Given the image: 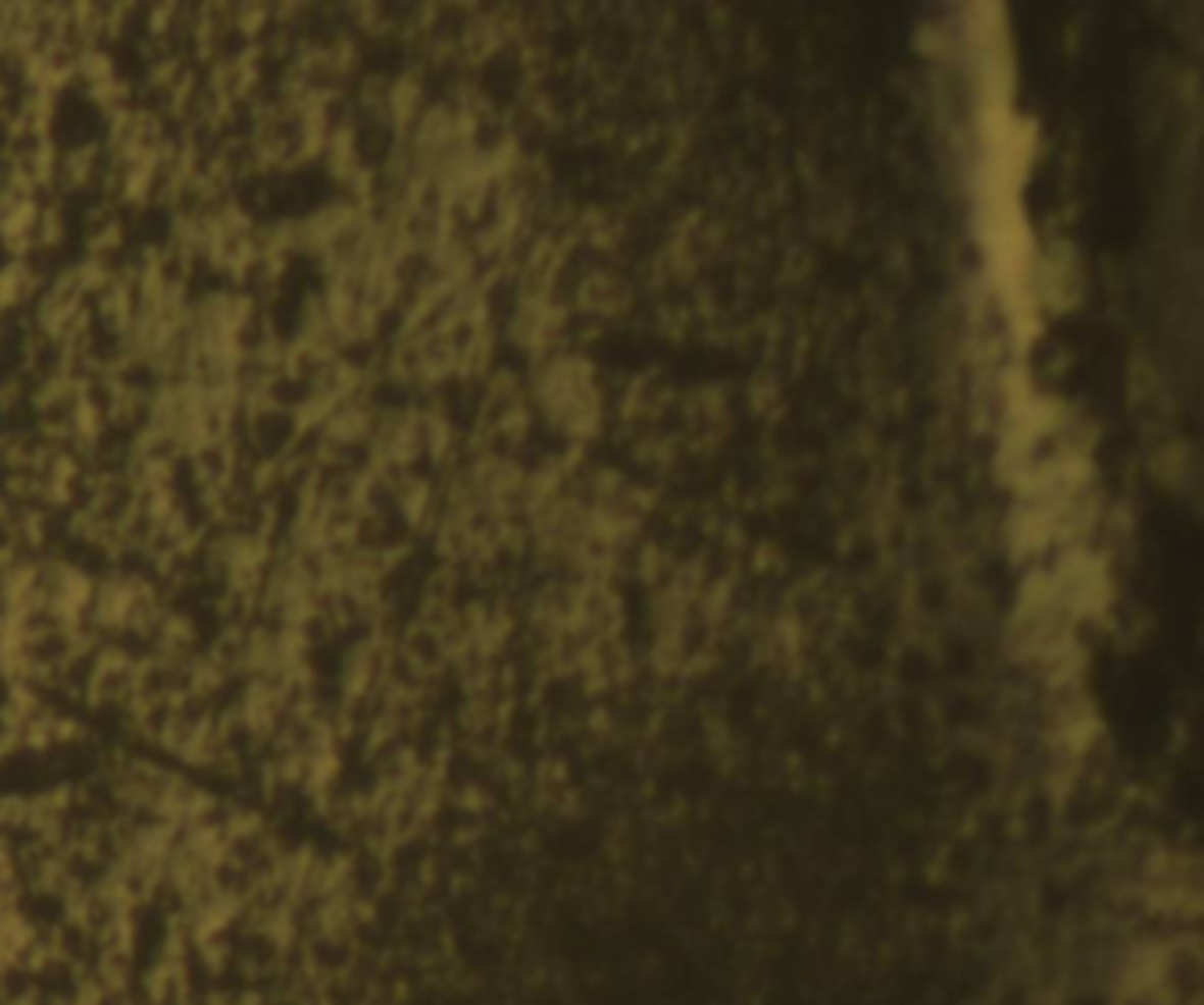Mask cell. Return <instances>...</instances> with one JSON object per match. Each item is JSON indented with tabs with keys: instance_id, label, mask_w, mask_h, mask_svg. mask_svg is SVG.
Listing matches in <instances>:
<instances>
[{
	"instance_id": "cell-1",
	"label": "cell",
	"mask_w": 1204,
	"mask_h": 1005,
	"mask_svg": "<svg viewBox=\"0 0 1204 1005\" xmlns=\"http://www.w3.org/2000/svg\"><path fill=\"white\" fill-rule=\"evenodd\" d=\"M36 424H40L46 434L82 431V395H79V388L64 385V381L50 385V392H46L40 403H36Z\"/></svg>"
},
{
	"instance_id": "cell-2",
	"label": "cell",
	"mask_w": 1204,
	"mask_h": 1005,
	"mask_svg": "<svg viewBox=\"0 0 1204 1005\" xmlns=\"http://www.w3.org/2000/svg\"><path fill=\"white\" fill-rule=\"evenodd\" d=\"M188 459L198 483L209 490L227 487L230 477H234V448H230V441H205L202 437L188 448Z\"/></svg>"
},
{
	"instance_id": "cell-3",
	"label": "cell",
	"mask_w": 1204,
	"mask_h": 1005,
	"mask_svg": "<svg viewBox=\"0 0 1204 1005\" xmlns=\"http://www.w3.org/2000/svg\"><path fill=\"white\" fill-rule=\"evenodd\" d=\"M209 86L223 106L244 103V99L251 96V89H255V71H251L248 60H244V64H219L209 71Z\"/></svg>"
}]
</instances>
